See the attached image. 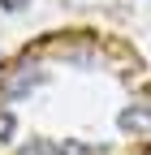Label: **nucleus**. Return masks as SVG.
Instances as JSON below:
<instances>
[{"label": "nucleus", "mask_w": 151, "mask_h": 155, "mask_svg": "<svg viewBox=\"0 0 151 155\" xmlns=\"http://www.w3.org/2000/svg\"><path fill=\"white\" fill-rule=\"evenodd\" d=\"M39 86H43V69L22 65V69H17L9 82H5V95H9V99H26V95H30V91H39Z\"/></svg>", "instance_id": "1"}, {"label": "nucleus", "mask_w": 151, "mask_h": 155, "mask_svg": "<svg viewBox=\"0 0 151 155\" xmlns=\"http://www.w3.org/2000/svg\"><path fill=\"white\" fill-rule=\"evenodd\" d=\"M17 155H61V151H56L48 138H30V142H22V147H17Z\"/></svg>", "instance_id": "3"}, {"label": "nucleus", "mask_w": 151, "mask_h": 155, "mask_svg": "<svg viewBox=\"0 0 151 155\" xmlns=\"http://www.w3.org/2000/svg\"><path fill=\"white\" fill-rule=\"evenodd\" d=\"M117 129L125 134H151V104H129L117 112Z\"/></svg>", "instance_id": "2"}, {"label": "nucleus", "mask_w": 151, "mask_h": 155, "mask_svg": "<svg viewBox=\"0 0 151 155\" xmlns=\"http://www.w3.org/2000/svg\"><path fill=\"white\" fill-rule=\"evenodd\" d=\"M13 134H17V116L13 112H0V147L13 142Z\"/></svg>", "instance_id": "4"}, {"label": "nucleus", "mask_w": 151, "mask_h": 155, "mask_svg": "<svg viewBox=\"0 0 151 155\" xmlns=\"http://www.w3.org/2000/svg\"><path fill=\"white\" fill-rule=\"evenodd\" d=\"M0 9H26V0H0Z\"/></svg>", "instance_id": "5"}]
</instances>
